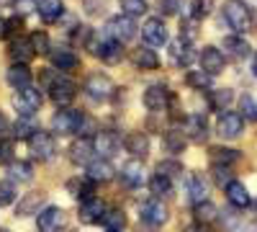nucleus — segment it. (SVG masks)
Instances as JSON below:
<instances>
[{
	"instance_id": "obj_1",
	"label": "nucleus",
	"mask_w": 257,
	"mask_h": 232,
	"mask_svg": "<svg viewBox=\"0 0 257 232\" xmlns=\"http://www.w3.org/2000/svg\"><path fill=\"white\" fill-rule=\"evenodd\" d=\"M224 21L237 34H247L254 26V13L244 0H226L224 3Z\"/></svg>"
},
{
	"instance_id": "obj_2",
	"label": "nucleus",
	"mask_w": 257,
	"mask_h": 232,
	"mask_svg": "<svg viewBox=\"0 0 257 232\" xmlns=\"http://www.w3.org/2000/svg\"><path fill=\"white\" fill-rule=\"evenodd\" d=\"M52 126L57 134H85V129L93 126V121L82 111H57L52 119Z\"/></svg>"
},
{
	"instance_id": "obj_3",
	"label": "nucleus",
	"mask_w": 257,
	"mask_h": 232,
	"mask_svg": "<svg viewBox=\"0 0 257 232\" xmlns=\"http://www.w3.org/2000/svg\"><path fill=\"white\" fill-rule=\"evenodd\" d=\"M11 101H13V106H16V111H18L21 116H34V114L41 109V103H44V96H41L39 88L26 86V88L16 91Z\"/></svg>"
},
{
	"instance_id": "obj_4",
	"label": "nucleus",
	"mask_w": 257,
	"mask_h": 232,
	"mask_svg": "<svg viewBox=\"0 0 257 232\" xmlns=\"http://www.w3.org/2000/svg\"><path fill=\"white\" fill-rule=\"evenodd\" d=\"M29 147H31L34 158H39V160H52V158L57 155V142H54V137H52L49 132H44V129H39V132H34V134L29 137Z\"/></svg>"
},
{
	"instance_id": "obj_5",
	"label": "nucleus",
	"mask_w": 257,
	"mask_h": 232,
	"mask_svg": "<svg viewBox=\"0 0 257 232\" xmlns=\"http://www.w3.org/2000/svg\"><path fill=\"white\" fill-rule=\"evenodd\" d=\"M64 222H67L64 209H59V206H47V209H41L39 217H36V229H39V232H62Z\"/></svg>"
},
{
	"instance_id": "obj_6",
	"label": "nucleus",
	"mask_w": 257,
	"mask_h": 232,
	"mask_svg": "<svg viewBox=\"0 0 257 232\" xmlns=\"http://www.w3.org/2000/svg\"><path fill=\"white\" fill-rule=\"evenodd\" d=\"M49 96L57 106H67V103H72V98L77 96V86L70 78H62V75L52 78L49 80Z\"/></svg>"
},
{
	"instance_id": "obj_7",
	"label": "nucleus",
	"mask_w": 257,
	"mask_h": 232,
	"mask_svg": "<svg viewBox=\"0 0 257 232\" xmlns=\"http://www.w3.org/2000/svg\"><path fill=\"white\" fill-rule=\"evenodd\" d=\"M85 93H88L93 101H108L113 96V83H111L108 75L93 72L88 80H85Z\"/></svg>"
},
{
	"instance_id": "obj_8",
	"label": "nucleus",
	"mask_w": 257,
	"mask_h": 232,
	"mask_svg": "<svg viewBox=\"0 0 257 232\" xmlns=\"http://www.w3.org/2000/svg\"><path fill=\"white\" fill-rule=\"evenodd\" d=\"M137 34V24H134V18L132 16H113L108 21V36L113 41H118V44H123V41H128Z\"/></svg>"
},
{
	"instance_id": "obj_9",
	"label": "nucleus",
	"mask_w": 257,
	"mask_h": 232,
	"mask_svg": "<svg viewBox=\"0 0 257 232\" xmlns=\"http://www.w3.org/2000/svg\"><path fill=\"white\" fill-rule=\"evenodd\" d=\"M244 129V119L239 114H231V111H224L216 121V134L221 139H237Z\"/></svg>"
},
{
	"instance_id": "obj_10",
	"label": "nucleus",
	"mask_w": 257,
	"mask_h": 232,
	"mask_svg": "<svg viewBox=\"0 0 257 232\" xmlns=\"http://www.w3.org/2000/svg\"><path fill=\"white\" fill-rule=\"evenodd\" d=\"M142 36L147 44H152V47H162L167 44V26H165V21L162 18H147L144 21V26H142Z\"/></svg>"
},
{
	"instance_id": "obj_11",
	"label": "nucleus",
	"mask_w": 257,
	"mask_h": 232,
	"mask_svg": "<svg viewBox=\"0 0 257 232\" xmlns=\"http://www.w3.org/2000/svg\"><path fill=\"white\" fill-rule=\"evenodd\" d=\"M173 101L175 98H173V93H170L167 86H149L144 91V106L149 111H162L167 103H173Z\"/></svg>"
},
{
	"instance_id": "obj_12",
	"label": "nucleus",
	"mask_w": 257,
	"mask_h": 232,
	"mask_svg": "<svg viewBox=\"0 0 257 232\" xmlns=\"http://www.w3.org/2000/svg\"><path fill=\"white\" fill-rule=\"evenodd\" d=\"M224 67H226V57H224L221 49L206 47V49L201 52V70H203L206 75H219V72H224Z\"/></svg>"
},
{
	"instance_id": "obj_13",
	"label": "nucleus",
	"mask_w": 257,
	"mask_h": 232,
	"mask_svg": "<svg viewBox=\"0 0 257 232\" xmlns=\"http://www.w3.org/2000/svg\"><path fill=\"white\" fill-rule=\"evenodd\" d=\"M93 47V54L95 57H100L103 62H108V65H116V62L123 57V44H118V41H113L111 36L108 39H103V41H95V44H90Z\"/></svg>"
},
{
	"instance_id": "obj_14",
	"label": "nucleus",
	"mask_w": 257,
	"mask_h": 232,
	"mask_svg": "<svg viewBox=\"0 0 257 232\" xmlns=\"http://www.w3.org/2000/svg\"><path fill=\"white\" fill-rule=\"evenodd\" d=\"M93 150L103 158H113L121 150V137L116 132H98L93 139Z\"/></svg>"
},
{
	"instance_id": "obj_15",
	"label": "nucleus",
	"mask_w": 257,
	"mask_h": 232,
	"mask_svg": "<svg viewBox=\"0 0 257 232\" xmlns=\"http://www.w3.org/2000/svg\"><path fill=\"white\" fill-rule=\"evenodd\" d=\"M190 142H206L208 139V121H206V116L203 114H190L188 119H185V132H183Z\"/></svg>"
},
{
	"instance_id": "obj_16",
	"label": "nucleus",
	"mask_w": 257,
	"mask_h": 232,
	"mask_svg": "<svg viewBox=\"0 0 257 232\" xmlns=\"http://www.w3.org/2000/svg\"><path fill=\"white\" fill-rule=\"evenodd\" d=\"M142 222L152 224V227H160L167 222V206L160 201V199H149L142 204Z\"/></svg>"
},
{
	"instance_id": "obj_17",
	"label": "nucleus",
	"mask_w": 257,
	"mask_h": 232,
	"mask_svg": "<svg viewBox=\"0 0 257 232\" xmlns=\"http://www.w3.org/2000/svg\"><path fill=\"white\" fill-rule=\"evenodd\" d=\"M170 57H173V62L178 67H188L193 59H196V52H193V41L188 39H175L173 44H170Z\"/></svg>"
},
{
	"instance_id": "obj_18",
	"label": "nucleus",
	"mask_w": 257,
	"mask_h": 232,
	"mask_svg": "<svg viewBox=\"0 0 257 232\" xmlns=\"http://www.w3.org/2000/svg\"><path fill=\"white\" fill-rule=\"evenodd\" d=\"M80 222H85V224H95V222H103V217H105V204L100 201V199H85L82 204H80Z\"/></svg>"
},
{
	"instance_id": "obj_19",
	"label": "nucleus",
	"mask_w": 257,
	"mask_h": 232,
	"mask_svg": "<svg viewBox=\"0 0 257 232\" xmlns=\"http://www.w3.org/2000/svg\"><path fill=\"white\" fill-rule=\"evenodd\" d=\"M47 201V194L44 191H31L21 199V204L16 206V217H31V214H39L41 206Z\"/></svg>"
},
{
	"instance_id": "obj_20",
	"label": "nucleus",
	"mask_w": 257,
	"mask_h": 232,
	"mask_svg": "<svg viewBox=\"0 0 257 232\" xmlns=\"http://www.w3.org/2000/svg\"><path fill=\"white\" fill-rule=\"evenodd\" d=\"M121 183L128 188H139L144 183V165L139 160H128L121 168Z\"/></svg>"
},
{
	"instance_id": "obj_21",
	"label": "nucleus",
	"mask_w": 257,
	"mask_h": 232,
	"mask_svg": "<svg viewBox=\"0 0 257 232\" xmlns=\"http://www.w3.org/2000/svg\"><path fill=\"white\" fill-rule=\"evenodd\" d=\"M185 191H188V199H190L193 204L208 201V183H206V178H203V176H198V173H193V176L188 178Z\"/></svg>"
},
{
	"instance_id": "obj_22",
	"label": "nucleus",
	"mask_w": 257,
	"mask_h": 232,
	"mask_svg": "<svg viewBox=\"0 0 257 232\" xmlns=\"http://www.w3.org/2000/svg\"><path fill=\"white\" fill-rule=\"evenodd\" d=\"M123 144H126V150L134 155V160H142V158L149 155V139H147L144 132H132L123 139Z\"/></svg>"
},
{
	"instance_id": "obj_23",
	"label": "nucleus",
	"mask_w": 257,
	"mask_h": 232,
	"mask_svg": "<svg viewBox=\"0 0 257 232\" xmlns=\"http://www.w3.org/2000/svg\"><path fill=\"white\" fill-rule=\"evenodd\" d=\"M36 11L41 16V21H47V24H54L64 16V6L62 0H36Z\"/></svg>"
},
{
	"instance_id": "obj_24",
	"label": "nucleus",
	"mask_w": 257,
	"mask_h": 232,
	"mask_svg": "<svg viewBox=\"0 0 257 232\" xmlns=\"http://www.w3.org/2000/svg\"><path fill=\"white\" fill-rule=\"evenodd\" d=\"M49 54H52V65H54L57 70H77V65H80L77 54H75L72 49H67V47L52 49Z\"/></svg>"
},
{
	"instance_id": "obj_25",
	"label": "nucleus",
	"mask_w": 257,
	"mask_h": 232,
	"mask_svg": "<svg viewBox=\"0 0 257 232\" xmlns=\"http://www.w3.org/2000/svg\"><path fill=\"white\" fill-rule=\"evenodd\" d=\"M8 54L13 59V65H29V59L34 57V47L29 39H16V41H11Z\"/></svg>"
},
{
	"instance_id": "obj_26",
	"label": "nucleus",
	"mask_w": 257,
	"mask_h": 232,
	"mask_svg": "<svg viewBox=\"0 0 257 232\" xmlns=\"http://www.w3.org/2000/svg\"><path fill=\"white\" fill-rule=\"evenodd\" d=\"M93 142L90 139H77V142H72V147H70V160L75 163V165H88V163H93Z\"/></svg>"
},
{
	"instance_id": "obj_27",
	"label": "nucleus",
	"mask_w": 257,
	"mask_h": 232,
	"mask_svg": "<svg viewBox=\"0 0 257 232\" xmlns=\"http://www.w3.org/2000/svg\"><path fill=\"white\" fill-rule=\"evenodd\" d=\"M224 191H226V199H229V204H234L237 209H244V206H249V191L244 188V183H239V181H229V183L224 186Z\"/></svg>"
},
{
	"instance_id": "obj_28",
	"label": "nucleus",
	"mask_w": 257,
	"mask_h": 232,
	"mask_svg": "<svg viewBox=\"0 0 257 232\" xmlns=\"http://www.w3.org/2000/svg\"><path fill=\"white\" fill-rule=\"evenodd\" d=\"M113 178V168L108 160H93L88 163V181L93 183H108Z\"/></svg>"
},
{
	"instance_id": "obj_29",
	"label": "nucleus",
	"mask_w": 257,
	"mask_h": 232,
	"mask_svg": "<svg viewBox=\"0 0 257 232\" xmlns=\"http://www.w3.org/2000/svg\"><path fill=\"white\" fill-rule=\"evenodd\" d=\"M185 142H188V137L180 129H167L165 137H162V150L170 152V155H180L185 150Z\"/></svg>"
},
{
	"instance_id": "obj_30",
	"label": "nucleus",
	"mask_w": 257,
	"mask_h": 232,
	"mask_svg": "<svg viewBox=\"0 0 257 232\" xmlns=\"http://www.w3.org/2000/svg\"><path fill=\"white\" fill-rule=\"evenodd\" d=\"M6 80H8V86L16 88V91L31 86V70H29V65H13V67L8 70Z\"/></svg>"
},
{
	"instance_id": "obj_31",
	"label": "nucleus",
	"mask_w": 257,
	"mask_h": 232,
	"mask_svg": "<svg viewBox=\"0 0 257 232\" xmlns=\"http://www.w3.org/2000/svg\"><path fill=\"white\" fill-rule=\"evenodd\" d=\"M224 49L234 59H242V57H247L252 52V47L247 44V39H242V36H224Z\"/></svg>"
},
{
	"instance_id": "obj_32",
	"label": "nucleus",
	"mask_w": 257,
	"mask_h": 232,
	"mask_svg": "<svg viewBox=\"0 0 257 232\" xmlns=\"http://www.w3.org/2000/svg\"><path fill=\"white\" fill-rule=\"evenodd\" d=\"M132 59H134V67H137V70H144V72L157 70V67H160V57H157L152 49H144V47H142V49H137Z\"/></svg>"
},
{
	"instance_id": "obj_33",
	"label": "nucleus",
	"mask_w": 257,
	"mask_h": 232,
	"mask_svg": "<svg viewBox=\"0 0 257 232\" xmlns=\"http://www.w3.org/2000/svg\"><path fill=\"white\" fill-rule=\"evenodd\" d=\"M93 181H88V178H72L70 183H67V191L75 196V199H80V201H85V199H93V186H90Z\"/></svg>"
},
{
	"instance_id": "obj_34",
	"label": "nucleus",
	"mask_w": 257,
	"mask_h": 232,
	"mask_svg": "<svg viewBox=\"0 0 257 232\" xmlns=\"http://www.w3.org/2000/svg\"><path fill=\"white\" fill-rule=\"evenodd\" d=\"M208 101H211V106L216 109V111H226V109H229V103L234 101V91H229V88H219V91H211Z\"/></svg>"
},
{
	"instance_id": "obj_35",
	"label": "nucleus",
	"mask_w": 257,
	"mask_h": 232,
	"mask_svg": "<svg viewBox=\"0 0 257 232\" xmlns=\"http://www.w3.org/2000/svg\"><path fill=\"white\" fill-rule=\"evenodd\" d=\"M193 214H196V222L198 224H208V222H213L216 219V206H213L211 201H201V204H196L193 206Z\"/></svg>"
},
{
	"instance_id": "obj_36",
	"label": "nucleus",
	"mask_w": 257,
	"mask_h": 232,
	"mask_svg": "<svg viewBox=\"0 0 257 232\" xmlns=\"http://www.w3.org/2000/svg\"><path fill=\"white\" fill-rule=\"evenodd\" d=\"M8 173H11V181H21V183H29L31 178H34V168L29 165V163H11V168H8Z\"/></svg>"
},
{
	"instance_id": "obj_37",
	"label": "nucleus",
	"mask_w": 257,
	"mask_h": 232,
	"mask_svg": "<svg viewBox=\"0 0 257 232\" xmlns=\"http://www.w3.org/2000/svg\"><path fill=\"white\" fill-rule=\"evenodd\" d=\"M211 160L216 163V165H231V163H237L239 160V152L237 150H229V147H213L211 150Z\"/></svg>"
},
{
	"instance_id": "obj_38",
	"label": "nucleus",
	"mask_w": 257,
	"mask_h": 232,
	"mask_svg": "<svg viewBox=\"0 0 257 232\" xmlns=\"http://www.w3.org/2000/svg\"><path fill=\"white\" fill-rule=\"evenodd\" d=\"M13 132H16V137H21V139H29L34 132H39V126L34 124L31 116H21V119L13 124Z\"/></svg>"
},
{
	"instance_id": "obj_39",
	"label": "nucleus",
	"mask_w": 257,
	"mask_h": 232,
	"mask_svg": "<svg viewBox=\"0 0 257 232\" xmlns=\"http://www.w3.org/2000/svg\"><path fill=\"white\" fill-rule=\"evenodd\" d=\"M185 83H188L190 88H196V91H208V88H211V75H206L203 70L188 72V75H185Z\"/></svg>"
},
{
	"instance_id": "obj_40",
	"label": "nucleus",
	"mask_w": 257,
	"mask_h": 232,
	"mask_svg": "<svg viewBox=\"0 0 257 232\" xmlns=\"http://www.w3.org/2000/svg\"><path fill=\"white\" fill-rule=\"evenodd\" d=\"M103 222H105L108 229H123L126 227V214L121 212V209H105Z\"/></svg>"
},
{
	"instance_id": "obj_41",
	"label": "nucleus",
	"mask_w": 257,
	"mask_h": 232,
	"mask_svg": "<svg viewBox=\"0 0 257 232\" xmlns=\"http://www.w3.org/2000/svg\"><path fill=\"white\" fill-rule=\"evenodd\" d=\"M29 41H31V47H34V54H47V52H52L49 36H47L44 31H34V34L29 36Z\"/></svg>"
},
{
	"instance_id": "obj_42",
	"label": "nucleus",
	"mask_w": 257,
	"mask_h": 232,
	"mask_svg": "<svg viewBox=\"0 0 257 232\" xmlns=\"http://www.w3.org/2000/svg\"><path fill=\"white\" fill-rule=\"evenodd\" d=\"M170 188H173V183H170V178H165V176H152V181H149V191L155 194V199L167 196Z\"/></svg>"
},
{
	"instance_id": "obj_43",
	"label": "nucleus",
	"mask_w": 257,
	"mask_h": 232,
	"mask_svg": "<svg viewBox=\"0 0 257 232\" xmlns=\"http://www.w3.org/2000/svg\"><path fill=\"white\" fill-rule=\"evenodd\" d=\"M190 8H193V11H190V16L198 21V18L208 16L213 8H216V0H190Z\"/></svg>"
},
{
	"instance_id": "obj_44",
	"label": "nucleus",
	"mask_w": 257,
	"mask_h": 232,
	"mask_svg": "<svg viewBox=\"0 0 257 232\" xmlns=\"http://www.w3.org/2000/svg\"><path fill=\"white\" fill-rule=\"evenodd\" d=\"M239 109H242V119H247V121H257V101L252 98V96H242V101H239Z\"/></svg>"
},
{
	"instance_id": "obj_45",
	"label": "nucleus",
	"mask_w": 257,
	"mask_h": 232,
	"mask_svg": "<svg viewBox=\"0 0 257 232\" xmlns=\"http://www.w3.org/2000/svg\"><path fill=\"white\" fill-rule=\"evenodd\" d=\"M183 173V165L175 163V160H162L157 165V176H165V178H173V176H180Z\"/></svg>"
},
{
	"instance_id": "obj_46",
	"label": "nucleus",
	"mask_w": 257,
	"mask_h": 232,
	"mask_svg": "<svg viewBox=\"0 0 257 232\" xmlns=\"http://www.w3.org/2000/svg\"><path fill=\"white\" fill-rule=\"evenodd\" d=\"M121 8H123V16H142L147 11V0H121Z\"/></svg>"
},
{
	"instance_id": "obj_47",
	"label": "nucleus",
	"mask_w": 257,
	"mask_h": 232,
	"mask_svg": "<svg viewBox=\"0 0 257 232\" xmlns=\"http://www.w3.org/2000/svg\"><path fill=\"white\" fill-rule=\"evenodd\" d=\"M16 201V186L13 181H0V206Z\"/></svg>"
},
{
	"instance_id": "obj_48",
	"label": "nucleus",
	"mask_w": 257,
	"mask_h": 232,
	"mask_svg": "<svg viewBox=\"0 0 257 232\" xmlns=\"http://www.w3.org/2000/svg\"><path fill=\"white\" fill-rule=\"evenodd\" d=\"M72 39H75L77 47H90V44H93V41H90V39H93V31H90L88 26H77V31L72 34Z\"/></svg>"
},
{
	"instance_id": "obj_49",
	"label": "nucleus",
	"mask_w": 257,
	"mask_h": 232,
	"mask_svg": "<svg viewBox=\"0 0 257 232\" xmlns=\"http://www.w3.org/2000/svg\"><path fill=\"white\" fill-rule=\"evenodd\" d=\"M183 8V0H160V13L162 16H175Z\"/></svg>"
},
{
	"instance_id": "obj_50",
	"label": "nucleus",
	"mask_w": 257,
	"mask_h": 232,
	"mask_svg": "<svg viewBox=\"0 0 257 232\" xmlns=\"http://www.w3.org/2000/svg\"><path fill=\"white\" fill-rule=\"evenodd\" d=\"M11 158H13V142L0 139V163H11Z\"/></svg>"
},
{
	"instance_id": "obj_51",
	"label": "nucleus",
	"mask_w": 257,
	"mask_h": 232,
	"mask_svg": "<svg viewBox=\"0 0 257 232\" xmlns=\"http://www.w3.org/2000/svg\"><path fill=\"white\" fill-rule=\"evenodd\" d=\"M103 6H105V0H85V11H88L90 16H98Z\"/></svg>"
},
{
	"instance_id": "obj_52",
	"label": "nucleus",
	"mask_w": 257,
	"mask_h": 232,
	"mask_svg": "<svg viewBox=\"0 0 257 232\" xmlns=\"http://www.w3.org/2000/svg\"><path fill=\"white\" fill-rule=\"evenodd\" d=\"M18 26H21V18H18V16L8 18V21H6V34H13V31H18Z\"/></svg>"
},
{
	"instance_id": "obj_53",
	"label": "nucleus",
	"mask_w": 257,
	"mask_h": 232,
	"mask_svg": "<svg viewBox=\"0 0 257 232\" xmlns=\"http://www.w3.org/2000/svg\"><path fill=\"white\" fill-rule=\"evenodd\" d=\"M31 8H36L34 0H18V13H29Z\"/></svg>"
},
{
	"instance_id": "obj_54",
	"label": "nucleus",
	"mask_w": 257,
	"mask_h": 232,
	"mask_svg": "<svg viewBox=\"0 0 257 232\" xmlns=\"http://www.w3.org/2000/svg\"><path fill=\"white\" fill-rule=\"evenodd\" d=\"M185 232H208V227H206V224H198V222H196V224L185 227Z\"/></svg>"
},
{
	"instance_id": "obj_55",
	"label": "nucleus",
	"mask_w": 257,
	"mask_h": 232,
	"mask_svg": "<svg viewBox=\"0 0 257 232\" xmlns=\"http://www.w3.org/2000/svg\"><path fill=\"white\" fill-rule=\"evenodd\" d=\"M252 72H254V78H257V52H254V59H252Z\"/></svg>"
},
{
	"instance_id": "obj_56",
	"label": "nucleus",
	"mask_w": 257,
	"mask_h": 232,
	"mask_svg": "<svg viewBox=\"0 0 257 232\" xmlns=\"http://www.w3.org/2000/svg\"><path fill=\"white\" fill-rule=\"evenodd\" d=\"M6 36V21H0V39Z\"/></svg>"
},
{
	"instance_id": "obj_57",
	"label": "nucleus",
	"mask_w": 257,
	"mask_h": 232,
	"mask_svg": "<svg viewBox=\"0 0 257 232\" xmlns=\"http://www.w3.org/2000/svg\"><path fill=\"white\" fill-rule=\"evenodd\" d=\"M3 126H6V116H3V111H0V132H3Z\"/></svg>"
},
{
	"instance_id": "obj_58",
	"label": "nucleus",
	"mask_w": 257,
	"mask_h": 232,
	"mask_svg": "<svg viewBox=\"0 0 257 232\" xmlns=\"http://www.w3.org/2000/svg\"><path fill=\"white\" fill-rule=\"evenodd\" d=\"M0 3H3V6H11V3H18V0H0Z\"/></svg>"
},
{
	"instance_id": "obj_59",
	"label": "nucleus",
	"mask_w": 257,
	"mask_h": 232,
	"mask_svg": "<svg viewBox=\"0 0 257 232\" xmlns=\"http://www.w3.org/2000/svg\"><path fill=\"white\" fill-rule=\"evenodd\" d=\"M108 232H121V229H108Z\"/></svg>"
},
{
	"instance_id": "obj_60",
	"label": "nucleus",
	"mask_w": 257,
	"mask_h": 232,
	"mask_svg": "<svg viewBox=\"0 0 257 232\" xmlns=\"http://www.w3.org/2000/svg\"><path fill=\"white\" fill-rule=\"evenodd\" d=\"M0 232H8V229H0Z\"/></svg>"
}]
</instances>
